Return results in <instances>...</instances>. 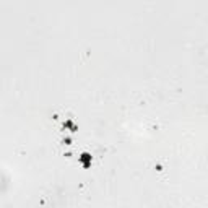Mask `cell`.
<instances>
[{
  "mask_svg": "<svg viewBox=\"0 0 208 208\" xmlns=\"http://www.w3.org/2000/svg\"><path fill=\"white\" fill-rule=\"evenodd\" d=\"M78 161H80V164L85 169H88L93 163V155L90 151H83V153H80V156H78Z\"/></svg>",
  "mask_w": 208,
  "mask_h": 208,
  "instance_id": "obj_1",
  "label": "cell"
},
{
  "mask_svg": "<svg viewBox=\"0 0 208 208\" xmlns=\"http://www.w3.org/2000/svg\"><path fill=\"white\" fill-rule=\"evenodd\" d=\"M63 128H65V130H70V132H76L78 125L72 119H67V120H63Z\"/></svg>",
  "mask_w": 208,
  "mask_h": 208,
  "instance_id": "obj_2",
  "label": "cell"
},
{
  "mask_svg": "<svg viewBox=\"0 0 208 208\" xmlns=\"http://www.w3.org/2000/svg\"><path fill=\"white\" fill-rule=\"evenodd\" d=\"M62 143H63V145H72V138L67 135V137H63V138H62Z\"/></svg>",
  "mask_w": 208,
  "mask_h": 208,
  "instance_id": "obj_3",
  "label": "cell"
}]
</instances>
